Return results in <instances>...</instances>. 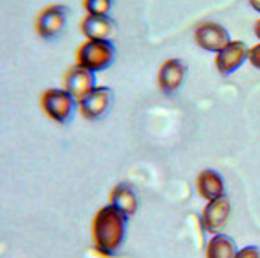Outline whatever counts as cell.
I'll use <instances>...</instances> for the list:
<instances>
[{"label":"cell","mask_w":260,"mask_h":258,"mask_svg":"<svg viewBox=\"0 0 260 258\" xmlns=\"http://www.w3.org/2000/svg\"><path fill=\"white\" fill-rule=\"evenodd\" d=\"M114 103V92L108 86H95L90 93L79 99V112L84 119H101Z\"/></svg>","instance_id":"cell-5"},{"label":"cell","mask_w":260,"mask_h":258,"mask_svg":"<svg viewBox=\"0 0 260 258\" xmlns=\"http://www.w3.org/2000/svg\"><path fill=\"white\" fill-rule=\"evenodd\" d=\"M187 77V64L181 59H167L158 72V86L165 95H174Z\"/></svg>","instance_id":"cell-7"},{"label":"cell","mask_w":260,"mask_h":258,"mask_svg":"<svg viewBox=\"0 0 260 258\" xmlns=\"http://www.w3.org/2000/svg\"><path fill=\"white\" fill-rule=\"evenodd\" d=\"M64 88L79 101L95 88V74L84 66L74 64L64 75Z\"/></svg>","instance_id":"cell-11"},{"label":"cell","mask_w":260,"mask_h":258,"mask_svg":"<svg viewBox=\"0 0 260 258\" xmlns=\"http://www.w3.org/2000/svg\"><path fill=\"white\" fill-rule=\"evenodd\" d=\"M83 8L86 15H99V17H110L114 0H83Z\"/></svg>","instance_id":"cell-15"},{"label":"cell","mask_w":260,"mask_h":258,"mask_svg":"<svg viewBox=\"0 0 260 258\" xmlns=\"http://www.w3.org/2000/svg\"><path fill=\"white\" fill-rule=\"evenodd\" d=\"M68 17H70L68 6L53 4V6L44 8V10L39 13L37 22H35L39 37L46 39V41L57 39L60 33L64 31L66 24H68Z\"/></svg>","instance_id":"cell-4"},{"label":"cell","mask_w":260,"mask_h":258,"mask_svg":"<svg viewBox=\"0 0 260 258\" xmlns=\"http://www.w3.org/2000/svg\"><path fill=\"white\" fill-rule=\"evenodd\" d=\"M117 50L114 46V42L110 41H90L86 39V42H83L79 48H77V53H75V64L84 66L88 68L90 72L98 74V72H105L108 70L114 60H116Z\"/></svg>","instance_id":"cell-2"},{"label":"cell","mask_w":260,"mask_h":258,"mask_svg":"<svg viewBox=\"0 0 260 258\" xmlns=\"http://www.w3.org/2000/svg\"><path fill=\"white\" fill-rule=\"evenodd\" d=\"M196 185H198V192H200V196L207 200V202L225 196V194H223V190H225L223 189V180L216 171L200 172Z\"/></svg>","instance_id":"cell-13"},{"label":"cell","mask_w":260,"mask_h":258,"mask_svg":"<svg viewBox=\"0 0 260 258\" xmlns=\"http://www.w3.org/2000/svg\"><path fill=\"white\" fill-rule=\"evenodd\" d=\"M255 35L258 37V41H260V19L255 22Z\"/></svg>","instance_id":"cell-19"},{"label":"cell","mask_w":260,"mask_h":258,"mask_svg":"<svg viewBox=\"0 0 260 258\" xmlns=\"http://www.w3.org/2000/svg\"><path fill=\"white\" fill-rule=\"evenodd\" d=\"M247 60H249L251 64L255 66V68L260 70V44L249 48V59H247Z\"/></svg>","instance_id":"cell-17"},{"label":"cell","mask_w":260,"mask_h":258,"mask_svg":"<svg viewBox=\"0 0 260 258\" xmlns=\"http://www.w3.org/2000/svg\"><path fill=\"white\" fill-rule=\"evenodd\" d=\"M237 258H260V249L256 245H247L238 251Z\"/></svg>","instance_id":"cell-16"},{"label":"cell","mask_w":260,"mask_h":258,"mask_svg":"<svg viewBox=\"0 0 260 258\" xmlns=\"http://www.w3.org/2000/svg\"><path fill=\"white\" fill-rule=\"evenodd\" d=\"M247 2H249V6L253 8V10L260 13V0H247Z\"/></svg>","instance_id":"cell-18"},{"label":"cell","mask_w":260,"mask_h":258,"mask_svg":"<svg viewBox=\"0 0 260 258\" xmlns=\"http://www.w3.org/2000/svg\"><path fill=\"white\" fill-rule=\"evenodd\" d=\"M81 33L90 41H110L114 42L117 35V24L112 17L86 15L81 20Z\"/></svg>","instance_id":"cell-9"},{"label":"cell","mask_w":260,"mask_h":258,"mask_svg":"<svg viewBox=\"0 0 260 258\" xmlns=\"http://www.w3.org/2000/svg\"><path fill=\"white\" fill-rule=\"evenodd\" d=\"M41 106L50 119L66 124L74 119L75 110L79 108V101L66 88H50L41 95Z\"/></svg>","instance_id":"cell-3"},{"label":"cell","mask_w":260,"mask_h":258,"mask_svg":"<svg viewBox=\"0 0 260 258\" xmlns=\"http://www.w3.org/2000/svg\"><path fill=\"white\" fill-rule=\"evenodd\" d=\"M237 244L228 235H214L207 244V258H237Z\"/></svg>","instance_id":"cell-14"},{"label":"cell","mask_w":260,"mask_h":258,"mask_svg":"<svg viewBox=\"0 0 260 258\" xmlns=\"http://www.w3.org/2000/svg\"><path fill=\"white\" fill-rule=\"evenodd\" d=\"M249 59V48L246 42L231 41L222 51L216 53V70L222 75H231Z\"/></svg>","instance_id":"cell-8"},{"label":"cell","mask_w":260,"mask_h":258,"mask_svg":"<svg viewBox=\"0 0 260 258\" xmlns=\"http://www.w3.org/2000/svg\"><path fill=\"white\" fill-rule=\"evenodd\" d=\"M110 205L114 209L121 212V214H125L126 218L134 216L136 211H138V196L136 192L132 190V187L126 183H119L116 189L112 190V196H110Z\"/></svg>","instance_id":"cell-12"},{"label":"cell","mask_w":260,"mask_h":258,"mask_svg":"<svg viewBox=\"0 0 260 258\" xmlns=\"http://www.w3.org/2000/svg\"><path fill=\"white\" fill-rule=\"evenodd\" d=\"M194 41L202 50L218 53V51H222L231 42V35H229V31L223 28L222 24L207 20V22H202L196 26Z\"/></svg>","instance_id":"cell-6"},{"label":"cell","mask_w":260,"mask_h":258,"mask_svg":"<svg viewBox=\"0 0 260 258\" xmlns=\"http://www.w3.org/2000/svg\"><path fill=\"white\" fill-rule=\"evenodd\" d=\"M126 220L128 218L112 205L99 209L92 223L93 245L99 253L112 256L123 247L126 238Z\"/></svg>","instance_id":"cell-1"},{"label":"cell","mask_w":260,"mask_h":258,"mask_svg":"<svg viewBox=\"0 0 260 258\" xmlns=\"http://www.w3.org/2000/svg\"><path fill=\"white\" fill-rule=\"evenodd\" d=\"M229 214H231V202H229L228 196L211 200L204 209L202 223H204L207 233L216 235V233H220L225 227V223L229 220Z\"/></svg>","instance_id":"cell-10"}]
</instances>
